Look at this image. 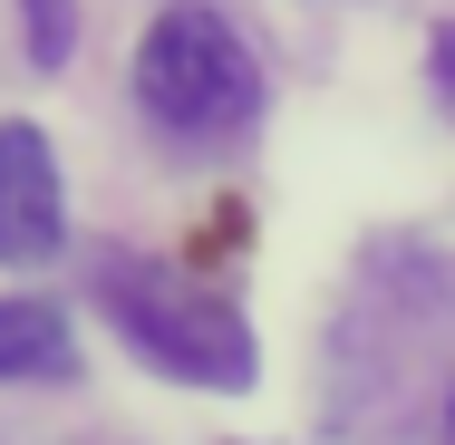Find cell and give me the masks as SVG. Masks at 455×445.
Returning <instances> with one entry per match:
<instances>
[{
  "mask_svg": "<svg viewBox=\"0 0 455 445\" xmlns=\"http://www.w3.org/2000/svg\"><path fill=\"white\" fill-rule=\"evenodd\" d=\"M97 300H107L116 339L146 368H165L184 387H252V330H243V310L213 300V290H194V281H175L165 262H97Z\"/></svg>",
  "mask_w": 455,
  "mask_h": 445,
  "instance_id": "1",
  "label": "cell"
},
{
  "mask_svg": "<svg viewBox=\"0 0 455 445\" xmlns=\"http://www.w3.org/2000/svg\"><path fill=\"white\" fill-rule=\"evenodd\" d=\"M136 97H146V116L175 126V136H233V126L262 116V59L243 49V29H233L223 10L175 0V10L146 29V49H136Z\"/></svg>",
  "mask_w": 455,
  "mask_h": 445,
  "instance_id": "2",
  "label": "cell"
},
{
  "mask_svg": "<svg viewBox=\"0 0 455 445\" xmlns=\"http://www.w3.org/2000/svg\"><path fill=\"white\" fill-rule=\"evenodd\" d=\"M59 223H68V203H59V165H49V136L39 126H0V262H49L59 252Z\"/></svg>",
  "mask_w": 455,
  "mask_h": 445,
  "instance_id": "3",
  "label": "cell"
},
{
  "mask_svg": "<svg viewBox=\"0 0 455 445\" xmlns=\"http://www.w3.org/2000/svg\"><path fill=\"white\" fill-rule=\"evenodd\" d=\"M0 377H68V320L49 300H0Z\"/></svg>",
  "mask_w": 455,
  "mask_h": 445,
  "instance_id": "4",
  "label": "cell"
},
{
  "mask_svg": "<svg viewBox=\"0 0 455 445\" xmlns=\"http://www.w3.org/2000/svg\"><path fill=\"white\" fill-rule=\"evenodd\" d=\"M20 20H29V59H39V68H68V49H78V0H20Z\"/></svg>",
  "mask_w": 455,
  "mask_h": 445,
  "instance_id": "5",
  "label": "cell"
},
{
  "mask_svg": "<svg viewBox=\"0 0 455 445\" xmlns=\"http://www.w3.org/2000/svg\"><path fill=\"white\" fill-rule=\"evenodd\" d=\"M436 78L455 88V29H436Z\"/></svg>",
  "mask_w": 455,
  "mask_h": 445,
  "instance_id": "6",
  "label": "cell"
},
{
  "mask_svg": "<svg viewBox=\"0 0 455 445\" xmlns=\"http://www.w3.org/2000/svg\"><path fill=\"white\" fill-rule=\"evenodd\" d=\"M446 445H455V397H446Z\"/></svg>",
  "mask_w": 455,
  "mask_h": 445,
  "instance_id": "7",
  "label": "cell"
}]
</instances>
